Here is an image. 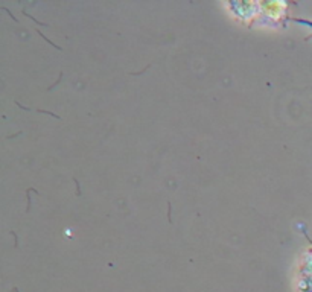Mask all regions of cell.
I'll list each match as a JSON object with an SVG mask.
<instances>
[{"instance_id": "cell-1", "label": "cell", "mask_w": 312, "mask_h": 292, "mask_svg": "<svg viewBox=\"0 0 312 292\" xmlns=\"http://www.w3.org/2000/svg\"><path fill=\"white\" fill-rule=\"evenodd\" d=\"M224 6L228 8V12L242 23H248L260 15V3L256 2H228L224 3Z\"/></svg>"}]
</instances>
